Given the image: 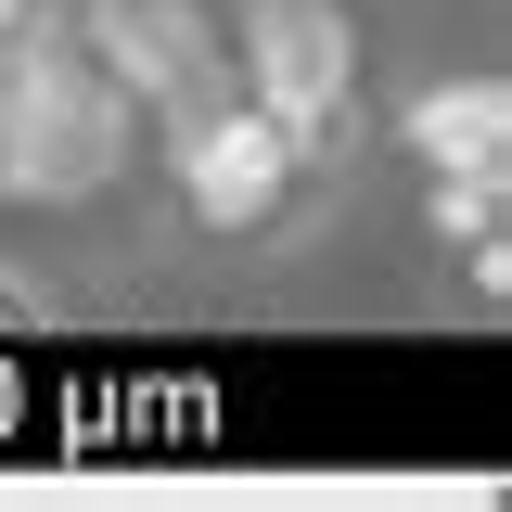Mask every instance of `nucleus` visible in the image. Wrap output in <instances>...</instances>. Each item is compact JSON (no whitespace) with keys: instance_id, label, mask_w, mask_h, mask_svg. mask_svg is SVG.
<instances>
[{"instance_id":"1","label":"nucleus","mask_w":512,"mask_h":512,"mask_svg":"<svg viewBox=\"0 0 512 512\" xmlns=\"http://www.w3.org/2000/svg\"><path fill=\"white\" fill-rule=\"evenodd\" d=\"M128 154H141V116H128L116 90L90 77V52L52 26H26V39H0V205H103L128 180Z\"/></svg>"},{"instance_id":"2","label":"nucleus","mask_w":512,"mask_h":512,"mask_svg":"<svg viewBox=\"0 0 512 512\" xmlns=\"http://www.w3.org/2000/svg\"><path fill=\"white\" fill-rule=\"evenodd\" d=\"M141 141H154V180H167L192 244H269V231H295L320 205V167H333V154H308L282 116H256L244 90H205L192 116L141 128Z\"/></svg>"},{"instance_id":"3","label":"nucleus","mask_w":512,"mask_h":512,"mask_svg":"<svg viewBox=\"0 0 512 512\" xmlns=\"http://www.w3.org/2000/svg\"><path fill=\"white\" fill-rule=\"evenodd\" d=\"M218 39H231V90L256 116H282L308 154L346 141V116H359V26H346V0H244V13H218Z\"/></svg>"},{"instance_id":"4","label":"nucleus","mask_w":512,"mask_h":512,"mask_svg":"<svg viewBox=\"0 0 512 512\" xmlns=\"http://www.w3.org/2000/svg\"><path fill=\"white\" fill-rule=\"evenodd\" d=\"M64 39L90 52V77L116 90L141 128L192 116L205 90H231V39L205 0H64Z\"/></svg>"},{"instance_id":"5","label":"nucleus","mask_w":512,"mask_h":512,"mask_svg":"<svg viewBox=\"0 0 512 512\" xmlns=\"http://www.w3.org/2000/svg\"><path fill=\"white\" fill-rule=\"evenodd\" d=\"M384 154H397V167H512V77L500 64L410 77L397 116H384Z\"/></svg>"},{"instance_id":"6","label":"nucleus","mask_w":512,"mask_h":512,"mask_svg":"<svg viewBox=\"0 0 512 512\" xmlns=\"http://www.w3.org/2000/svg\"><path fill=\"white\" fill-rule=\"evenodd\" d=\"M410 205H423V244L436 256L512 244V167H410Z\"/></svg>"},{"instance_id":"7","label":"nucleus","mask_w":512,"mask_h":512,"mask_svg":"<svg viewBox=\"0 0 512 512\" xmlns=\"http://www.w3.org/2000/svg\"><path fill=\"white\" fill-rule=\"evenodd\" d=\"M0 320H52V295H39V282H13V269H0Z\"/></svg>"},{"instance_id":"8","label":"nucleus","mask_w":512,"mask_h":512,"mask_svg":"<svg viewBox=\"0 0 512 512\" xmlns=\"http://www.w3.org/2000/svg\"><path fill=\"white\" fill-rule=\"evenodd\" d=\"M26 26H52V0H0V39H26Z\"/></svg>"},{"instance_id":"9","label":"nucleus","mask_w":512,"mask_h":512,"mask_svg":"<svg viewBox=\"0 0 512 512\" xmlns=\"http://www.w3.org/2000/svg\"><path fill=\"white\" fill-rule=\"evenodd\" d=\"M52 13H64V0H52Z\"/></svg>"}]
</instances>
